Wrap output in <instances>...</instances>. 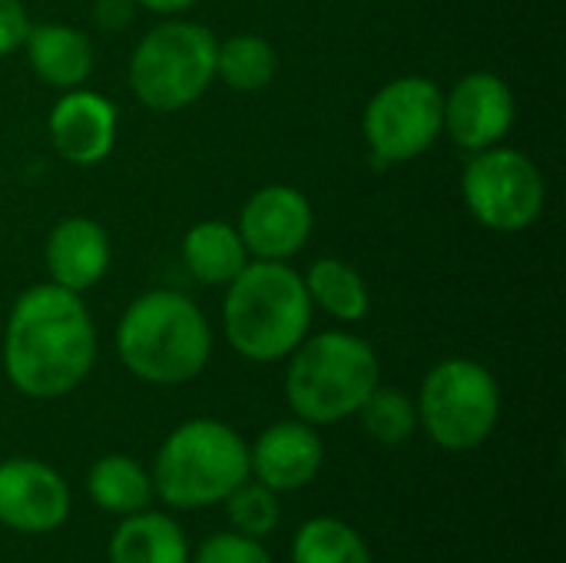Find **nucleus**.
Wrapping results in <instances>:
<instances>
[{"mask_svg":"<svg viewBox=\"0 0 566 563\" xmlns=\"http://www.w3.org/2000/svg\"><path fill=\"white\" fill-rule=\"evenodd\" d=\"M27 30H30V17L23 0H0V56L20 50Z\"/></svg>","mask_w":566,"mask_h":563,"instance_id":"obj_26","label":"nucleus"},{"mask_svg":"<svg viewBox=\"0 0 566 563\" xmlns=\"http://www.w3.org/2000/svg\"><path fill=\"white\" fill-rule=\"evenodd\" d=\"M517 116L514 93L504 76L474 70L461 76L444 96V129L461 149H488L504 143Z\"/></svg>","mask_w":566,"mask_h":563,"instance_id":"obj_11","label":"nucleus"},{"mask_svg":"<svg viewBox=\"0 0 566 563\" xmlns=\"http://www.w3.org/2000/svg\"><path fill=\"white\" fill-rule=\"evenodd\" d=\"M196 563H272V557L259 538H245L239 531H219L199 544Z\"/></svg>","mask_w":566,"mask_h":563,"instance_id":"obj_25","label":"nucleus"},{"mask_svg":"<svg viewBox=\"0 0 566 563\" xmlns=\"http://www.w3.org/2000/svg\"><path fill=\"white\" fill-rule=\"evenodd\" d=\"M119 113L116 106L93 90H63L53 103L46 129L53 149L73 166H96L113 153Z\"/></svg>","mask_w":566,"mask_h":563,"instance_id":"obj_14","label":"nucleus"},{"mask_svg":"<svg viewBox=\"0 0 566 563\" xmlns=\"http://www.w3.org/2000/svg\"><path fill=\"white\" fill-rule=\"evenodd\" d=\"M325 465V445L315 425L292 418L269 425L249 448V475L275 494L302 491L318 478Z\"/></svg>","mask_w":566,"mask_h":563,"instance_id":"obj_13","label":"nucleus"},{"mask_svg":"<svg viewBox=\"0 0 566 563\" xmlns=\"http://www.w3.org/2000/svg\"><path fill=\"white\" fill-rule=\"evenodd\" d=\"M113 249L109 236L99 222L86 216L60 219L46 236V272L50 282L83 295L90 292L109 269Z\"/></svg>","mask_w":566,"mask_h":563,"instance_id":"obj_15","label":"nucleus"},{"mask_svg":"<svg viewBox=\"0 0 566 563\" xmlns=\"http://www.w3.org/2000/svg\"><path fill=\"white\" fill-rule=\"evenodd\" d=\"M96 362V329L83 295L40 282L17 295L3 329V375L36 402L83 385Z\"/></svg>","mask_w":566,"mask_h":563,"instance_id":"obj_1","label":"nucleus"},{"mask_svg":"<svg viewBox=\"0 0 566 563\" xmlns=\"http://www.w3.org/2000/svg\"><path fill=\"white\" fill-rule=\"evenodd\" d=\"M361 129L375 166L411 163L444 129V93L428 76H398L368 100Z\"/></svg>","mask_w":566,"mask_h":563,"instance_id":"obj_9","label":"nucleus"},{"mask_svg":"<svg viewBox=\"0 0 566 563\" xmlns=\"http://www.w3.org/2000/svg\"><path fill=\"white\" fill-rule=\"evenodd\" d=\"M219 40L192 20H166L153 27L133 50L129 86L153 113H179L192 106L216 80Z\"/></svg>","mask_w":566,"mask_h":563,"instance_id":"obj_6","label":"nucleus"},{"mask_svg":"<svg viewBox=\"0 0 566 563\" xmlns=\"http://www.w3.org/2000/svg\"><path fill=\"white\" fill-rule=\"evenodd\" d=\"M226 289L222 325L229 345L242 358L279 362L305 342L312 299L302 272L285 262L255 259Z\"/></svg>","mask_w":566,"mask_h":563,"instance_id":"obj_3","label":"nucleus"},{"mask_svg":"<svg viewBox=\"0 0 566 563\" xmlns=\"http://www.w3.org/2000/svg\"><path fill=\"white\" fill-rule=\"evenodd\" d=\"M226 514H229V524L232 531L245 534V538H265L279 528V518H282V504H279V494L269 491L265 484L259 481H242L226 501Z\"/></svg>","mask_w":566,"mask_h":563,"instance_id":"obj_24","label":"nucleus"},{"mask_svg":"<svg viewBox=\"0 0 566 563\" xmlns=\"http://www.w3.org/2000/svg\"><path fill=\"white\" fill-rule=\"evenodd\" d=\"M292 563H375L365 538L338 518H312L295 531Z\"/></svg>","mask_w":566,"mask_h":563,"instance_id":"obj_22","label":"nucleus"},{"mask_svg":"<svg viewBox=\"0 0 566 563\" xmlns=\"http://www.w3.org/2000/svg\"><path fill=\"white\" fill-rule=\"evenodd\" d=\"M86 491L99 511L129 518L136 511H146V504L153 501V478L136 458L106 455L90 468Z\"/></svg>","mask_w":566,"mask_h":563,"instance_id":"obj_19","label":"nucleus"},{"mask_svg":"<svg viewBox=\"0 0 566 563\" xmlns=\"http://www.w3.org/2000/svg\"><path fill=\"white\" fill-rule=\"evenodd\" d=\"M136 7L143 10H153V13H166V17H176V13H186L196 0H133Z\"/></svg>","mask_w":566,"mask_h":563,"instance_id":"obj_28","label":"nucleus"},{"mask_svg":"<svg viewBox=\"0 0 566 563\" xmlns=\"http://www.w3.org/2000/svg\"><path fill=\"white\" fill-rule=\"evenodd\" d=\"M70 518L63 475L36 458L0 461V524L17 534H53Z\"/></svg>","mask_w":566,"mask_h":563,"instance_id":"obj_10","label":"nucleus"},{"mask_svg":"<svg viewBox=\"0 0 566 563\" xmlns=\"http://www.w3.org/2000/svg\"><path fill=\"white\" fill-rule=\"evenodd\" d=\"M182 262L202 285H229L249 265V249L235 226L206 219L182 236Z\"/></svg>","mask_w":566,"mask_h":563,"instance_id":"obj_18","label":"nucleus"},{"mask_svg":"<svg viewBox=\"0 0 566 563\" xmlns=\"http://www.w3.org/2000/svg\"><path fill=\"white\" fill-rule=\"evenodd\" d=\"M109 563H192L186 534L156 511H136L119 521L109 538Z\"/></svg>","mask_w":566,"mask_h":563,"instance_id":"obj_17","label":"nucleus"},{"mask_svg":"<svg viewBox=\"0 0 566 563\" xmlns=\"http://www.w3.org/2000/svg\"><path fill=\"white\" fill-rule=\"evenodd\" d=\"M312 222H315L312 202L302 196V189L275 183V186H262L249 196L235 229H239L249 256L269 259V262H285L295 252H302V246L312 236Z\"/></svg>","mask_w":566,"mask_h":563,"instance_id":"obj_12","label":"nucleus"},{"mask_svg":"<svg viewBox=\"0 0 566 563\" xmlns=\"http://www.w3.org/2000/svg\"><path fill=\"white\" fill-rule=\"evenodd\" d=\"M133 0H99L96 3V20L103 30H123L133 20Z\"/></svg>","mask_w":566,"mask_h":563,"instance_id":"obj_27","label":"nucleus"},{"mask_svg":"<svg viewBox=\"0 0 566 563\" xmlns=\"http://www.w3.org/2000/svg\"><path fill=\"white\" fill-rule=\"evenodd\" d=\"M149 478L153 494L176 511L212 508L249 478V445L226 421L192 418L159 445Z\"/></svg>","mask_w":566,"mask_h":563,"instance_id":"obj_5","label":"nucleus"},{"mask_svg":"<svg viewBox=\"0 0 566 563\" xmlns=\"http://www.w3.org/2000/svg\"><path fill=\"white\" fill-rule=\"evenodd\" d=\"M312 305L325 309L338 322H361L371 309L365 279L345 259H318L302 275Z\"/></svg>","mask_w":566,"mask_h":563,"instance_id":"obj_20","label":"nucleus"},{"mask_svg":"<svg viewBox=\"0 0 566 563\" xmlns=\"http://www.w3.org/2000/svg\"><path fill=\"white\" fill-rule=\"evenodd\" d=\"M116 352L139 382L176 388L199 378L209 365L212 329L189 295L153 289L123 312Z\"/></svg>","mask_w":566,"mask_h":563,"instance_id":"obj_2","label":"nucleus"},{"mask_svg":"<svg viewBox=\"0 0 566 563\" xmlns=\"http://www.w3.org/2000/svg\"><path fill=\"white\" fill-rule=\"evenodd\" d=\"M381 385L375 348L352 332H322L289 355L285 398L295 418L308 425H338L365 405Z\"/></svg>","mask_w":566,"mask_h":563,"instance_id":"obj_4","label":"nucleus"},{"mask_svg":"<svg viewBox=\"0 0 566 563\" xmlns=\"http://www.w3.org/2000/svg\"><path fill=\"white\" fill-rule=\"evenodd\" d=\"M461 196L481 226L494 232H521L541 219L547 206V179L527 153L497 143L468 159Z\"/></svg>","mask_w":566,"mask_h":563,"instance_id":"obj_8","label":"nucleus"},{"mask_svg":"<svg viewBox=\"0 0 566 563\" xmlns=\"http://www.w3.org/2000/svg\"><path fill=\"white\" fill-rule=\"evenodd\" d=\"M358 418H361L365 435L375 438L378 445H388V448L405 445L415 435V428H418V408H415V402L405 392L385 388V385H378L365 398V405L358 408Z\"/></svg>","mask_w":566,"mask_h":563,"instance_id":"obj_23","label":"nucleus"},{"mask_svg":"<svg viewBox=\"0 0 566 563\" xmlns=\"http://www.w3.org/2000/svg\"><path fill=\"white\" fill-rule=\"evenodd\" d=\"M30 70L53 90H76L93 73V43L70 23H30L23 37Z\"/></svg>","mask_w":566,"mask_h":563,"instance_id":"obj_16","label":"nucleus"},{"mask_svg":"<svg viewBox=\"0 0 566 563\" xmlns=\"http://www.w3.org/2000/svg\"><path fill=\"white\" fill-rule=\"evenodd\" d=\"M418 425L444 451L481 448L501 418V388L488 365L474 358L438 362L418 392Z\"/></svg>","mask_w":566,"mask_h":563,"instance_id":"obj_7","label":"nucleus"},{"mask_svg":"<svg viewBox=\"0 0 566 563\" xmlns=\"http://www.w3.org/2000/svg\"><path fill=\"white\" fill-rule=\"evenodd\" d=\"M279 70L275 46L259 33H235L216 50V76L235 93H259Z\"/></svg>","mask_w":566,"mask_h":563,"instance_id":"obj_21","label":"nucleus"}]
</instances>
